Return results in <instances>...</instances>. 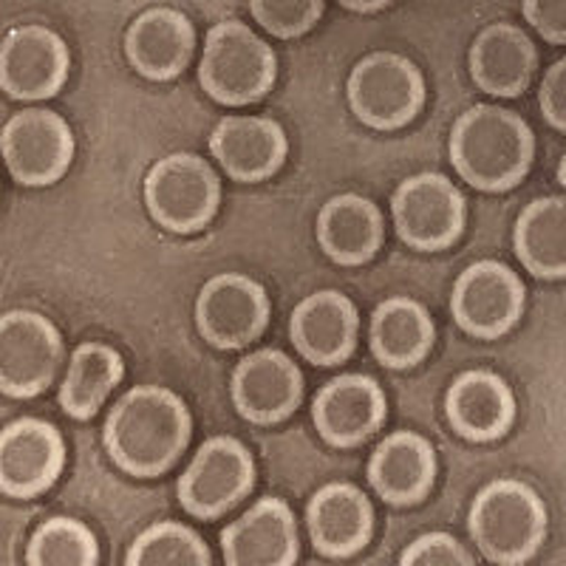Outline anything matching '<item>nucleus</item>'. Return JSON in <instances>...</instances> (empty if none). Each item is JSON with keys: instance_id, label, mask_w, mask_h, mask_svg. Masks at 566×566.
<instances>
[{"instance_id": "1", "label": "nucleus", "mask_w": 566, "mask_h": 566, "mask_svg": "<svg viewBox=\"0 0 566 566\" xmlns=\"http://www.w3.org/2000/svg\"><path fill=\"white\" fill-rule=\"evenodd\" d=\"M190 431V411L170 388L136 386L105 419V448L116 468L150 479L185 453Z\"/></svg>"}, {"instance_id": "2", "label": "nucleus", "mask_w": 566, "mask_h": 566, "mask_svg": "<svg viewBox=\"0 0 566 566\" xmlns=\"http://www.w3.org/2000/svg\"><path fill=\"white\" fill-rule=\"evenodd\" d=\"M535 156L533 130L522 116L502 105L464 111L451 130V161L476 190L499 193L527 176Z\"/></svg>"}, {"instance_id": "3", "label": "nucleus", "mask_w": 566, "mask_h": 566, "mask_svg": "<svg viewBox=\"0 0 566 566\" xmlns=\"http://www.w3.org/2000/svg\"><path fill=\"white\" fill-rule=\"evenodd\" d=\"M468 527L479 553L493 564H524L547 533V510L530 484L495 479L479 490L470 507Z\"/></svg>"}, {"instance_id": "4", "label": "nucleus", "mask_w": 566, "mask_h": 566, "mask_svg": "<svg viewBox=\"0 0 566 566\" xmlns=\"http://www.w3.org/2000/svg\"><path fill=\"white\" fill-rule=\"evenodd\" d=\"M275 52L241 20H221L207 32L199 83L216 103L250 105L275 83Z\"/></svg>"}, {"instance_id": "5", "label": "nucleus", "mask_w": 566, "mask_h": 566, "mask_svg": "<svg viewBox=\"0 0 566 566\" xmlns=\"http://www.w3.org/2000/svg\"><path fill=\"white\" fill-rule=\"evenodd\" d=\"M354 116L368 128H402L424 103L422 71L402 54L374 52L354 65L346 85Z\"/></svg>"}, {"instance_id": "6", "label": "nucleus", "mask_w": 566, "mask_h": 566, "mask_svg": "<svg viewBox=\"0 0 566 566\" xmlns=\"http://www.w3.org/2000/svg\"><path fill=\"white\" fill-rule=\"evenodd\" d=\"M221 187L216 170L196 154L159 159L145 179L150 219L170 232H196L219 210Z\"/></svg>"}, {"instance_id": "7", "label": "nucleus", "mask_w": 566, "mask_h": 566, "mask_svg": "<svg viewBox=\"0 0 566 566\" xmlns=\"http://www.w3.org/2000/svg\"><path fill=\"white\" fill-rule=\"evenodd\" d=\"M63 363V340L49 317L29 310L0 315V391L34 397L52 386Z\"/></svg>"}, {"instance_id": "8", "label": "nucleus", "mask_w": 566, "mask_h": 566, "mask_svg": "<svg viewBox=\"0 0 566 566\" xmlns=\"http://www.w3.org/2000/svg\"><path fill=\"white\" fill-rule=\"evenodd\" d=\"M0 154L20 185H52L74 159V134L54 111L27 108L0 130Z\"/></svg>"}, {"instance_id": "9", "label": "nucleus", "mask_w": 566, "mask_h": 566, "mask_svg": "<svg viewBox=\"0 0 566 566\" xmlns=\"http://www.w3.org/2000/svg\"><path fill=\"white\" fill-rule=\"evenodd\" d=\"M255 482V464L244 444L232 437H212L196 451L179 479V502L199 518H216L239 504Z\"/></svg>"}, {"instance_id": "10", "label": "nucleus", "mask_w": 566, "mask_h": 566, "mask_svg": "<svg viewBox=\"0 0 566 566\" xmlns=\"http://www.w3.org/2000/svg\"><path fill=\"white\" fill-rule=\"evenodd\" d=\"M391 212L399 239L417 250H442L464 230V196L442 174H419L402 181L391 199Z\"/></svg>"}, {"instance_id": "11", "label": "nucleus", "mask_w": 566, "mask_h": 566, "mask_svg": "<svg viewBox=\"0 0 566 566\" xmlns=\"http://www.w3.org/2000/svg\"><path fill=\"white\" fill-rule=\"evenodd\" d=\"M524 310V283L499 261H479L457 277L451 295L453 321L473 337H502Z\"/></svg>"}, {"instance_id": "12", "label": "nucleus", "mask_w": 566, "mask_h": 566, "mask_svg": "<svg viewBox=\"0 0 566 566\" xmlns=\"http://www.w3.org/2000/svg\"><path fill=\"white\" fill-rule=\"evenodd\" d=\"M270 321V301L261 283L247 275L224 272L205 283L196 301V323L216 348H244Z\"/></svg>"}, {"instance_id": "13", "label": "nucleus", "mask_w": 566, "mask_h": 566, "mask_svg": "<svg viewBox=\"0 0 566 566\" xmlns=\"http://www.w3.org/2000/svg\"><path fill=\"white\" fill-rule=\"evenodd\" d=\"M69 77V45L49 27H18L0 43V88L12 99L54 97Z\"/></svg>"}, {"instance_id": "14", "label": "nucleus", "mask_w": 566, "mask_h": 566, "mask_svg": "<svg viewBox=\"0 0 566 566\" xmlns=\"http://www.w3.org/2000/svg\"><path fill=\"white\" fill-rule=\"evenodd\" d=\"M65 462L63 437L54 424L18 419L0 431V490L32 499L57 482Z\"/></svg>"}, {"instance_id": "15", "label": "nucleus", "mask_w": 566, "mask_h": 566, "mask_svg": "<svg viewBox=\"0 0 566 566\" xmlns=\"http://www.w3.org/2000/svg\"><path fill=\"white\" fill-rule=\"evenodd\" d=\"M301 371L277 348L247 354L232 371V402L250 422H281L301 406Z\"/></svg>"}, {"instance_id": "16", "label": "nucleus", "mask_w": 566, "mask_h": 566, "mask_svg": "<svg viewBox=\"0 0 566 566\" xmlns=\"http://www.w3.org/2000/svg\"><path fill=\"white\" fill-rule=\"evenodd\" d=\"M230 566H290L297 560L295 515L281 499H261L221 533Z\"/></svg>"}, {"instance_id": "17", "label": "nucleus", "mask_w": 566, "mask_h": 566, "mask_svg": "<svg viewBox=\"0 0 566 566\" xmlns=\"http://www.w3.org/2000/svg\"><path fill=\"white\" fill-rule=\"evenodd\" d=\"M315 428L328 444L348 448L371 437L386 419L382 388L363 374H340L321 388L312 406Z\"/></svg>"}, {"instance_id": "18", "label": "nucleus", "mask_w": 566, "mask_h": 566, "mask_svg": "<svg viewBox=\"0 0 566 566\" xmlns=\"http://www.w3.org/2000/svg\"><path fill=\"white\" fill-rule=\"evenodd\" d=\"M196 52V29L179 9L142 12L125 32V54L142 77L165 83L179 77Z\"/></svg>"}, {"instance_id": "19", "label": "nucleus", "mask_w": 566, "mask_h": 566, "mask_svg": "<svg viewBox=\"0 0 566 566\" xmlns=\"http://www.w3.org/2000/svg\"><path fill=\"white\" fill-rule=\"evenodd\" d=\"M357 310L340 292H315L292 312L290 335L312 366H340L357 343Z\"/></svg>"}, {"instance_id": "20", "label": "nucleus", "mask_w": 566, "mask_h": 566, "mask_svg": "<svg viewBox=\"0 0 566 566\" xmlns=\"http://www.w3.org/2000/svg\"><path fill=\"white\" fill-rule=\"evenodd\" d=\"M306 527L317 553L332 558L360 553L374 533L371 502L363 490L352 484H326L312 495Z\"/></svg>"}, {"instance_id": "21", "label": "nucleus", "mask_w": 566, "mask_h": 566, "mask_svg": "<svg viewBox=\"0 0 566 566\" xmlns=\"http://www.w3.org/2000/svg\"><path fill=\"white\" fill-rule=\"evenodd\" d=\"M210 150L232 179L258 181L283 165L286 136L270 116H227L212 130Z\"/></svg>"}, {"instance_id": "22", "label": "nucleus", "mask_w": 566, "mask_h": 566, "mask_svg": "<svg viewBox=\"0 0 566 566\" xmlns=\"http://www.w3.org/2000/svg\"><path fill=\"white\" fill-rule=\"evenodd\" d=\"M535 45L513 23H493L470 45V74L473 83L490 97H518L533 80Z\"/></svg>"}, {"instance_id": "23", "label": "nucleus", "mask_w": 566, "mask_h": 566, "mask_svg": "<svg viewBox=\"0 0 566 566\" xmlns=\"http://www.w3.org/2000/svg\"><path fill=\"white\" fill-rule=\"evenodd\" d=\"M453 431L473 442L502 437L513 424L515 399L507 382L493 371H464L444 397Z\"/></svg>"}, {"instance_id": "24", "label": "nucleus", "mask_w": 566, "mask_h": 566, "mask_svg": "<svg viewBox=\"0 0 566 566\" xmlns=\"http://www.w3.org/2000/svg\"><path fill=\"white\" fill-rule=\"evenodd\" d=\"M437 476V457L428 439L411 431H397L377 444L368 462V482L382 502L411 504L422 499Z\"/></svg>"}, {"instance_id": "25", "label": "nucleus", "mask_w": 566, "mask_h": 566, "mask_svg": "<svg viewBox=\"0 0 566 566\" xmlns=\"http://www.w3.org/2000/svg\"><path fill=\"white\" fill-rule=\"evenodd\" d=\"M317 241L337 264H366L382 244L380 210L363 196H335L317 216Z\"/></svg>"}, {"instance_id": "26", "label": "nucleus", "mask_w": 566, "mask_h": 566, "mask_svg": "<svg viewBox=\"0 0 566 566\" xmlns=\"http://www.w3.org/2000/svg\"><path fill=\"white\" fill-rule=\"evenodd\" d=\"M515 255L535 277H566V199L530 201L513 230Z\"/></svg>"}, {"instance_id": "27", "label": "nucleus", "mask_w": 566, "mask_h": 566, "mask_svg": "<svg viewBox=\"0 0 566 566\" xmlns=\"http://www.w3.org/2000/svg\"><path fill=\"white\" fill-rule=\"evenodd\" d=\"M433 343L431 315L411 297L380 303L371 317V352L388 368H408L428 354Z\"/></svg>"}, {"instance_id": "28", "label": "nucleus", "mask_w": 566, "mask_h": 566, "mask_svg": "<svg viewBox=\"0 0 566 566\" xmlns=\"http://www.w3.org/2000/svg\"><path fill=\"white\" fill-rule=\"evenodd\" d=\"M125 366L119 352L105 343H83L71 354L69 371L60 386V406L65 413L88 419L103 408L105 397L119 386Z\"/></svg>"}, {"instance_id": "29", "label": "nucleus", "mask_w": 566, "mask_h": 566, "mask_svg": "<svg viewBox=\"0 0 566 566\" xmlns=\"http://www.w3.org/2000/svg\"><path fill=\"white\" fill-rule=\"evenodd\" d=\"M128 566H207L210 549L205 541L185 524L159 522L139 533L130 544Z\"/></svg>"}, {"instance_id": "30", "label": "nucleus", "mask_w": 566, "mask_h": 566, "mask_svg": "<svg viewBox=\"0 0 566 566\" xmlns=\"http://www.w3.org/2000/svg\"><path fill=\"white\" fill-rule=\"evenodd\" d=\"M99 544L77 518H49L29 541V564L38 566H94Z\"/></svg>"}, {"instance_id": "31", "label": "nucleus", "mask_w": 566, "mask_h": 566, "mask_svg": "<svg viewBox=\"0 0 566 566\" xmlns=\"http://www.w3.org/2000/svg\"><path fill=\"white\" fill-rule=\"evenodd\" d=\"M326 0H250L252 18L281 40L301 38L321 20Z\"/></svg>"}, {"instance_id": "32", "label": "nucleus", "mask_w": 566, "mask_h": 566, "mask_svg": "<svg viewBox=\"0 0 566 566\" xmlns=\"http://www.w3.org/2000/svg\"><path fill=\"white\" fill-rule=\"evenodd\" d=\"M468 549L448 533H428L417 538L402 555V566H470Z\"/></svg>"}, {"instance_id": "33", "label": "nucleus", "mask_w": 566, "mask_h": 566, "mask_svg": "<svg viewBox=\"0 0 566 566\" xmlns=\"http://www.w3.org/2000/svg\"><path fill=\"white\" fill-rule=\"evenodd\" d=\"M541 114L555 130L566 134V57L553 63L541 80Z\"/></svg>"}, {"instance_id": "34", "label": "nucleus", "mask_w": 566, "mask_h": 566, "mask_svg": "<svg viewBox=\"0 0 566 566\" xmlns=\"http://www.w3.org/2000/svg\"><path fill=\"white\" fill-rule=\"evenodd\" d=\"M522 12L541 38L566 45V0H522Z\"/></svg>"}, {"instance_id": "35", "label": "nucleus", "mask_w": 566, "mask_h": 566, "mask_svg": "<svg viewBox=\"0 0 566 566\" xmlns=\"http://www.w3.org/2000/svg\"><path fill=\"white\" fill-rule=\"evenodd\" d=\"M388 3H394V0H340V7H346L348 12H360V14L380 12V9H386Z\"/></svg>"}, {"instance_id": "36", "label": "nucleus", "mask_w": 566, "mask_h": 566, "mask_svg": "<svg viewBox=\"0 0 566 566\" xmlns=\"http://www.w3.org/2000/svg\"><path fill=\"white\" fill-rule=\"evenodd\" d=\"M558 181H560V187H566V154L560 156V165H558Z\"/></svg>"}]
</instances>
